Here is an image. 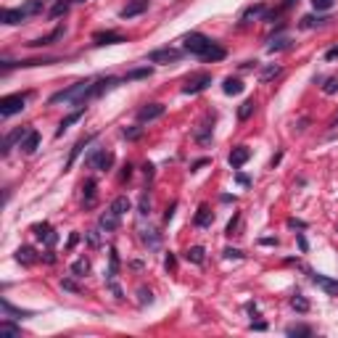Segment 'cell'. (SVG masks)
<instances>
[{"label":"cell","mask_w":338,"mask_h":338,"mask_svg":"<svg viewBox=\"0 0 338 338\" xmlns=\"http://www.w3.org/2000/svg\"><path fill=\"white\" fill-rule=\"evenodd\" d=\"M182 45H185L188 53L198 56V58H203V61H222L224 56H228V50H224L222 45H217L214 40H209L206 35H201V32H190V35H185Z\"/></svg>","instance_id":"1"},{"label":"cell","mask_w":338,"mask_h":338,"mask_svg":"<svg viewBox=\"0 0 338 338\" xmlns=\"http://www.w3.org/2000/svg\"><path fill=\"white\" fill-rule=\"evenodd\" d=\"M87 87H90V79H79V82H74L71 87L53 93V95H50V103H61V100H69V103L79 106V98L87 93Z\"/></svg>","instance_id":"2"},{"label":"cell","mask_w":338,"mask_h":338,"mask_svg":"<svg viewBox=\"0 0 338 338\" xmlns=\"http://www.w3.org/2000/svg\"><path fill=\"white\" fill-rule=\"evenodd\" d=\"M27 98H29V93H14V95H6L3 100H0V117L8 119V117L19 114V111H24Z\"/></svg>","instance_id":"3"},{"label":"cell","mask_w":338,"mask_h":338,"mask_svg":"<svg viewBox=\"0 0 338 338\" xmlns=\"http://www.w3.org/2000/svg\"><path fill=\"white\" fill-rule=\"evenodd\" d=\"M209 85H211V74H206V71H198V74L188 77L185 87H182V93H185V95H196V93H203Z\"/></svg>","instance_id":"4"},{"label":"cell","mask_w":338,"mask_h":338,"mask_svg":"<svg viewBox=\"0 0 338 338\" xmlns=\"http://www.w3.org/2000/svg\"><path fill=\"white\" fill-rule=\"evenodd\" d=\"M180 58H182V53L177 48H159V50H151L148 53L151 64H177Z\"/></svg>","instance_id":"5"},{"label":"cell","mask_w":338,"mask_h":338,"mask_svg":"<svg viewBox=\"0 0 338 338\" xmlns=\"http://www.w3.org/2000/svg\"><path fill=\"white\" fill-rule=\"evenodd\" d=\"M164 111H167L164 103H148V106H143L138 111V122L140 125H151V122H156V119L164 117Z\"/></svg>","instance_id":"6"},{"label":"cell","mask_w":338,"mask_h":338,"mask_svg":"<svg viewBox=\"0 0 338 338\" xmlns=\"http://www.w3.org/2000/svg\"><path fill=\"white\" fill-rule=\"evenodd\" d=\"M127 43V37L122 32H114V29H106V32H95L93 35V45H119Z\"/></svg>","instance_id":"7"},{"label":"cell","mask_w":338,"mask_h":338,"mask_svg":"<svg viewBox=\"0 0 338 338\" xmlns=\"http://www.w3.org/2000/svg\"><path fill=\"white\" fill-rule=\"evenodd\" d=\"M309 280H312L314 285H320V288H322L327 296H338V280L327 278V275H320V272H312Z\"/></svg>","instance_id":"8"},{"label":"cell","mask_w":338,"mask_h":338,"mask_svg":"<svg viewBox=\"0 0 338 338\" xmlns=\"http://www.w3.org/2000/svg\"><path fill=\"white\" fill-rule=\"evenodd\" d=\"M148 3H151V0H130V3L119 11V16H122V19H135V16H140V14L148 11Z\"/></svg>","instance_id":"9"},{"label":"cell","mask_w":338,"mask_h":338,"mask_svg":"<svg viewBox=\"0 0 338 338\" xmlns=\"http://www.w3.org/2000/svg\"><path fill=\"white\" fill-rule=\"evenodd\" d=\"M95 140V132H93V135H85V138H79L77 143H74V148H71L69 151V161H66V169H71V167H74V161L82 156V151H85L87 146H90V143H93Z\"/></svg>","instance_id":"10"},{"label":"cell","mask_w":338,"mask_h":338,"mask_svg":"<svg viewBox=\"0 0 338 338\" xmlns=\"http://www.w3.org/2000/svg\"><path fill=\"white\" fill-rule=\"evenodd\" d=\"M0 22L8 24V27H16V24L27 22V11H24V8H3V14H0Z\"/></svg>","instance_id":"11"},{"label":"cell","mask_w":338,"mask_h":338,"mask_svg":"<svg viewBox=\"0 0 338 338\" xmlns=\"http://www.w3.org/2000/svg\"><path fill=\"white\" fill-rule=\"evenodd\" d=\"M85 111H87V106H79L77 111H71L69 117H64V119H61V125H58V130H56V138H61V135H64V132H66L71 125H77V122H79L82 117H85Z\"/></svg>","instance_id":"12"},{"label":"cell","mask_w":338,"mask_h":338,"mask_svg":"<svg viewBox=\"0 0 338 338\" xmlns=\"http://www.w3.org/2000/svg\"><path fill=\"white\" fill-rule=\"evenodd\" d=\"M32 233H35V238H37V241H45L48 246H53V243L58 241V235H56V230H53V228H50V224H48V222H43V224H35V228H32Z\"/></svg>","instance_id":"13"},{"label":"cell","mask_w":338,"mask_h":338,"mask_svg":"<svg viewBox=\"0 0 338 338\" xmlns=\"http://www.w3.org/2000/svg\"><path fill=\"white\" fill-rule=\"evenodd\" d=\"M249 159H251V151L246 148V146H238V148H233V153H230V159H228V161H230V167H233V169H241Z\"/></svg>","instance_id":"14"},{"label":"cell","mask_w":338,"mask_h":338,"mask_svg":"<svg viewBox=\"0 0 338 338\" xmlns=\"http://www.w3.org/2000/svg\"><path fill=\"white\" fill-rule=\"evenodd\" d=\"M64 32H66L64 27H56V29H53V32H50V35H45V37H37V40H32V43H29V48H43V45H53L56 40H61V37H64Z\"/></svg>","instance_id":"15"},{"label":"cell","mask_w":338,"mask_h":338,"mask_svg":"<svg viewBox=\"0 0 338 338\" xmlns=\"http://www.w3.org/2000/svg\"><path fill=\"white\" fill-rule=\"evenodd\" d=\"M211 222H214V214H211V209L206 206V203H201V206H198V211H196V217H193V224H196V228H209Z\"/></svg>","instance_id":"16"},{"label":"cell","mask_w":338,"mask_h":338,"mask_svg":"<svg viewBox=\"0 0 338 338\" xmlns=\"http://www.w3.org/2000/svg\"><path fill=\"white\" fill-rule=\"evenodd\" d=\"M243 90H246V85H243L238 77H228V79L222 82V93L224 95H241Z\"/></svg>","instance_id":"17"},{"label":"cell","mask_w":338,"mask_h":338,"mask_svg":"<svg viewBox=\"0 0 338 338\" xmlns=\"http://www.w3.org/2000/svg\"><path fill=\"white\" fill-rule=\"evenodd\" d=\"M27 127H19V130H14V132H8V135H6V140H3V153H8V151H11L14 148V143H22L24 138H27Z\"/></svg>","instance_id":"18"},{"label":"cell","mask_w":338,"mask_h":338,"mask_svg":"<svg viewBox=\"0 0 338 338\" xmlns=\"http://www.w3.org/2000/svg\"><path fill=\"white\" fill-rule=\"evenodd\" d=\"M98 224H100V230H106V233H114V230L119 228V214H114V211L108 209L106 214H100Z\"/></svg>","instance_id":"19"},{"label":"cell","mask_w":338,"mask_h":338,"mask_svg":"<svg viewBox=\"0 0 338 338\" xmlns=\"http://www.w3.org/2000/svg\"><path fill=\"white\" fill-rule=\"evenodd\" d=\"M0 304H3V317H19V320H24V317H32L35 314V312H29V309H16V306L8 301V299H3Z\"/></svg>","instance_id":"20"},{"label":"cell","mask_w":338,"mask_h":338,"mask_svg":"<svg viewBox=\"0 0 338 338\" xmlns=\"http://www.w3.org/2000/svg\"><path fill=\"white\" fill-rule=\"evenodd\" d=\"M37 146H40V132H37V130H29L27 138L22 140V151H24V153H35Z\"/></svg>","instance_id":"21"},{"label":"cell","mask_w":338,"mask_h":338,"mask_svg":"<svg viewBox=\"0 0 338 338\" xmlns=\"http://www.w3.org/2000/svg\"><path fill=\"white\" fill-rule=\"evenodd\" d=\"M254 111H257V100H254V98L243 100V103L238 106V119H241V122H249V119L254 117Z\"/></svg>","instance_id":"22"},{"label":"cell","mask_w":338,"mask_h":338,"mask_svg":"<svg viewBox=\"0 0 338 338\" xmlns=\"http://www.w3.org/2000/svg\"><path fill=\"white\" fill-rule=\"evenodd\" d=\"M264 14H267V8H264V3L249 6V8H246V11L241 14V22L246 24V22H249V19H257V16H264Z\"/></svg>","instance_id":"23"},{"label":"cell","mask_w":338,"mask_h":338,"mask_svg":"<svg viewBox=\"0 0 338 338\" xmlns=\"http://www.w3.org/2000/svg\"><path fill=\"white\" fill-rule=\"evenodd\" d=\"M132 209V201L127 198V196H119L114 203H111V211H114V214H119V217H125V214Z\"/></svg>","instance_id":"24"},{"label":"cell","mask_w":338,"mask_h":338,"mask_svg":"<svg viewBox=\"0 0 338 338\" xmlns=\"http://www.w3.org/2000/svg\"><path fill=\"white\" fill-rule=\"evenodd\" d=\"M203 246H190V249L185 251V259L188 262H193V264H203Z\"/></svg>","instance_id":"25"},{"label":"cell","mask_w":338,"mask_h":338,"mask_svg":"<svg viewBox=\"0 0 338 338\" xmlns=\"http://www.w3.org/2000/svg\"><path fill=\"white\" fill-rule=\"evenodd\" d=\"M95 180H85V185H82V190H85V206H93L95 203Z\"/></svg>","instance_id":"26"},{"label":"cell","mask_w":338,"mask_h":338,"mask_svg":"<svg viewBox=\"0 0 338 338\" xmlns=\"http://www.w3.org/2000/svg\"><path fill=\"white\" fill-rule=\"evenodd\" d=\"M280 71H283V69H280L278 64H270V66H264V69H262L259 79H262V82H270V79H275V77H280Z\"/></svg>","instance_id":"27"},{"label":"cell","mask_w":338,"mask_h":338,"mask_svg":"<svg viewBox=\"0 0 338 338\" xmlns=\"http://www.w3.org/2000/svg\"><path fill=\"white\" fill-rule=\"evenodd\" d=\"M71 272H74V278H85V275L90 272V262L87 259H77L74 264H71Z\"/></svg>","instance_id":"28"},{"label":"cell","mask_w":338,"mask_h":338,"mask_svg":"<svg viewBox=\"0 0 338 338\" xmlns=\"http://www.w3.org/2000/svg\"><path fill=\"white\" fill-rule=\"evenodd\" d=\"M325 22H330V19H325V16H304L301 19V29H312V27H320Z\"/></svg>","instance_id":"29"},{"label":"cell","mask_w":338,"mask_h":338,"mask_svg":"<svg viewBox=\"0 0 338 338\" xmlns=\"http://www.w3.org/2000/svg\"><path fill=\"white\" fill-rule=\"evenodd\" d=\"M71 3H74V0H58V3H56L53 8H50V16H53V19L64 16V14L69 11V6H71Z\"/></svg>","instance_id":"30"},{"label":"cell","mask_w":338,"mask_h":338,"mask_svg":"<svg viewBox=\"0 0 338 338\" xmlns=\"http://www.w3.org/2000/svg\"><path fill=\"white\" fill-rule=\"evenodd\" d=\"M196 140L201 143V146H206V143H211V127L209 125H201L196 130Z\"/></svg>","instance_id":"31"},{"label":"cell","mask_w":338,"mask_h":338,"mask_svg":"<svg viewBox=\"0 0 338 338\" xmlns=\"http://www.w3.org/2000/svg\"><path fill=\"white\" fill-rule=\"evenodd\" d=\"M0 335H22V327L11 325V322H8V317H6V320L0 322Z\"/></svg>","instance_id":"32"},{"label":"cell","mask_w":338,"mask_h":338,"mask_svg":"<svg viewBox=\"0 0 338 338\" xmlns=\"http://www.w3.org/2000/svg\"><path fill=\"white\" fill-rule=\"evenodd\" d=\"M16 259H19V262H24V264H32V262H35V251L29 249V246H24V249H19V251H16Z\"/></svg>","instance_id":"33"},{"label":"cell","mask_w":338,"mask_h":338,"mask_svg":"<svg viewBox=\"0 0 338 338\" xmlns=\"http://www.w3.org/2000/svg\"><path fill=\"white\" fill-rule=\"evenodd\" d=\"M285 335H312V327H306V325H291V327H285Z\"/></svg>","instance_id":"34"},{"label":"cell","mask_w":338,"mask_h":338,"mask_svg":"<svg viewBox=\"0 0 338 338\" xmlns=\"http://www.w3.org/2000/svg\"><path fill=\"white\" fill-rule=\"evenodd\" d=\"M285 48H291V40L288 37H278V40H272V45H267L270 53H275V50H285Z\"/></svg>","instance_id":"35"},{"label":"cell","mask_w":338,"mask_h":338,"mask_svg":"<svg viewBox=\"0 0 338 338\" xmlns=\"http://www.w3.org/2000/svg\"><path fill=\"white\" fill-rule=\"evenodd\" d=\"M117 272H119V257H117V251L111 249V267H108V283H114Z\"/></svg>","instance_id":"36"},{"label":"cell","mask_w":338,"mask_h":338,"mask_svg":"<svg viewBox=\"0 0 338 338\" xmlns=\"http://www.w3.org/2000/svg\"><path fill=\"white\" fill-rule=\"evenodd\" d=\"M291 306H293V309H299V312H306V309H309V301H306L301 293H296L291 299Z\"/></svg>","instance_id":"37"},{"label":"cell","mask_w":338,"mask_h":338,"mask_svg":"<svg viewBox=\"0 0 338 338\" xmlns=\"http://www.w3.org/2000/svg\"><path fill=\"white\" fill-rule=\"evenodd\" d=\"M24 11H27V16H35V14L43 11V3H40V0H27V3H24Z\"/></svg>","instance_id":"38"},{"label":"cell","mask_w":338,"mask_h":338,"mask_svg":"<svg viewBox=\"0 0 338 338\" xmlns=\"http://www.w3.org/2000/svg\"><path fill=\"white\" fill-rule=\"evenodd\" d=\"M146 77H151V69H148V66L135 69V71H127V77H125V79H146Z\"/></svg>","instance_id":"39"},{"label":"cell","mask_w":338,"mask_h":338,"mask_svg":"<svg viewBox=\"0 0 338 338\" xmlns=\"http://www.w3.org/2000/svg\"><path fill=\"white\" fill-rule=\"evenodd\" d=\"M140 214H143V217H148V214H151V198H148L146 190L140 193Z\"/></svg>","instance_id":"40"},{"label":"cell","mask_w":338,"mask_h":338,"mask_svg":"<svg viewBox=\"0 0 338 338\" xmlns=\"http://www.w3.org/2000/svg\"><path fill=\"white\" fill-rule=\"evenodd\" d=\"M335 0H312V6H314V11H330Z\"/></svg>","instance_id":"41"},{"label":"cell","mask_w":338,"mask_h":338,"mask_svg":"<svg viewBox=\"0 0 338 338\" xmlns=\"http://www.w3.org/2000/svg\"><path fill=\"white\" fill-rule=\"evenodd\" d=\"M322 90H325V95H333V93H338V77H330V79H327Z\"/></svg>","instance_id":"42"},{"label":"cell","mask_w":338,"mask_h":338,"mask_svg":"<svg viewBox=\"0 0 338 338\" xmlns=\"http://www.w3.org/2000/svg\"><path fill=\"white\" fill-rule=\"evenodd\" d=\"M122 135H125L127 140H138V138L143 135V127H130V130H125V132H122Z\"/></svg>","instance_id":"43"},{"label":"cell","mask_w":338,"mask_h":338,"mask_svg":"<svg viewBox=\"0 0 338 338\" xmlns=\"http://www.w3.org/2000/svg\"><path fill=\"white\" fill-rule=\"evenodd\" d=\"M61 288H64V291H71V293H79V285H77L74 280H69V278L61 280Z\"/></svg>","instance_id":"44"},{"label":"cell","mask_w":338,"mask_h":338,"mask_svg":"<svg viewBox=\"0 0 338 338\" xmlns=\"http://www.w3.org/2000/svg\"><path fill=\"white\" fill-rule=\"evenodd\" d=\"M164 267H167V272H175V270H177V259H175V254H167V259H164Z\"/></svg>","instance_id":"45"},{"label":"cell","mask_w":338,"mask_h":338,"mask_svg":"<svg viewBox=\"0 0 338 338\" xmlns=\"http://www.w3.org/2000/svg\"><path fill=\"white\" fill-rule=\"evenodd\" d=\"M224 257L228 259H243V251L241 249H224Z\"/></svg>","instance_id":"46"},{"label":"cell","mask_w":338,"mask_h":338,"mask_svg":"<svg viewBox=\"0 0 338 338\" xmlns=\"http://www.w3.org/2000/svg\"><path fill=\"white\" fill-rule=\"evenodd\" d=\"M238 222H241V214H235V217L228 222V235H235V228H238Z\"/></svg>","instance_id":"47"},{"label":"cell","mask_w":338,"mask_h":338,"mask_svg":"<svg viewBox=\"0 0 338 338\" xmlns=\"http://www.w3.org/2000/svg\"><path fill=\"white\" fill-rule=\"evenodd\" d=\"M138 293H140V304H151V301H153V293H151V291H146V288H140Z\"/></svg>","instance_id":"48"},{"label":"cell","mask_w":338,"mask_h":338,"mask_svg":"<svg viewBox=\"0 0 338 338\" xmlns=\"http://www.w3.org/2000/svg\"><path fill=\"white\" fill-rule=\"evenodd\" d=\"M335 58H338V45H333V48L325 50V61H335Z\"/></svg>","instance_id":"49"},{"label":"cell","mask_w":338,"mask_h":338,"mask_svg":"<svg viewBox=\"0 0 338 338\" xmlns=\"http://www.w3.org/2000/svg\"><path fill=\"white\" fill-rule=\"evenodd\" d=\"M175 211H177V203H172V206L167 209V214H164V222H172V217H175Z\"/></svg>","instance_id":"50"},{"label":"cell","mask_w":338,"mask_h":338,"mask_svg":"<svg viewBox=\"0 0 338 338\" xmlns=\"http://www.w3.org/2000/svg\"><path fill=\"white\" fill-rule=\"evenodd\" d=\"M296 241H299V249H301V251L306 254V249H309V243H306V238H304V235L299 233V235H296Z\"/></svg>","instance_id":"51"},{"label":"cell","mask_w":338,"mask_h":338,"mask_svg":"<svg viewBox=\"0 0 338 338\" xmlns=\"http://www.w3.org/2000/svg\"><path fill=\"white\" fill-rule=\"evenodd\" d=\"M288 228H306V222H301V219H288Z\"/></svg>","instance_id":"52"},{"label":"cell","mask_w":338,"mask_h":338,"mask_svg":"<svg viewBox=\"0 0 338 338\" xmlns=\"http://www.w3.org/2000/svg\"><path fill=\"white\" fill-rule=\"evenodd\" d=\"M130 177H132V167L127 164V167H125V172H122V180H130Z\"/></svg>","instance_id":"53"},{"label":"cell","mask_w":338,"mask_h":338,"mask_svg":"<svg viewBox=\"0 0 338 338\" xmlns=\"http://www.w3.org/2000/svg\"><path fill=\"white\" fill-rule=\"evenodd\" d=\"M143 172H146V177L151 180V177H153V164H146V167H143Z\"/></svg>","instance_id":"54"},{"label":"cell","mask_w":338,"mask_h":338,"mask_svg":"<svg viewBox=\"0 0 338 338\" xmlns=\"http://www.w3.org/2000/svg\"><path fill=\"white\" fill-rule=\"evenodd\" d=\"M293 3H296V0H283V3H280V11H288Z\"/></svg>","instance_id":"55"},{"label":"cell","mask_w":338,"mask_h":338,"mask_svg":"<svg viewBox=\"0 0 338 338\" xmlns=\"http://www.w3.org/2000/svg\"><path fill=\"white\" fill-rule=\"evenodd\" d=\"M79 243V235L74 233V235H71V238H69V249H74V246Z\"/></svg>","instance_id":"56"},{"label":"cell","mask_w":338,"mask_h":338,"mask_svg":"<svg viewBox=\"0 0 338 338\" xmlns=\"http://www.w3.org/2000/svg\"><path fill=\"white\" fill-rule=\"evenodd\" d=\"M267 327V322H251V330H264Z\"/></svg>","instance_id":"57"},{"label":"cell","mask_w":338,"mask_h":338,"mask_svg":"<svg viewBox=\"0 0 338 338\" xmlns=\"http://www.w3.org/2000/svg\"><path fill=\"white\" fill-rule=\"evenodd\" d=\"M238 182H241V185H251V180L246 177V175H238Z\"/></svg>","instance_id":"58"},{"label":"cell","mask_w":338,"mask_h":338,"mask_svg":"<svg viewBox=\"0 0 338 338\" xmlns=\"http://www.w3.org/2000/svg\"><path fill=\"white\" fill-rule=\"evenodd\" d=\"M262 243H264V246H278V238H264Z\"/></svg>","instance_id":"59"},{"label":"cell","mask_w":338,"mask_h":338,"mask_svg":"<svg viewBox=\"0 0 338 338\" xmlns=\"http://www.w3.org/2000/svg\"><path fill=\"white\" fill-rule=\"evenodd\" d=\"M241 69H257V61H246V64Z\"/></svg>","instance_id":"60"},{"label":"cell","mask_w":338,"mask_h":338,"mask_svg":"<svg viewBox=\"0 0 338 338\" xmlns=\"http://www.w3.org/2000/svg\"><path fill=\"white\" fill-rule=\"evenodd\" d=\"M87 238H90V246H98V235H95V233H90Z\"/></svg>","instance_id":"61"},{"label":"cell","mask_w":338,"mask_h":338,"mask_svg":"<svg viewBox=\"0 0 338 338\" xmlns=\"http://www.w3.org/2000/svg\"><path fill=\"white\" fill-rule=\"evenodd\" d=\"M74 3H85V0H74Z\"/></svg>","instance_id":"62"}]
</instances>
